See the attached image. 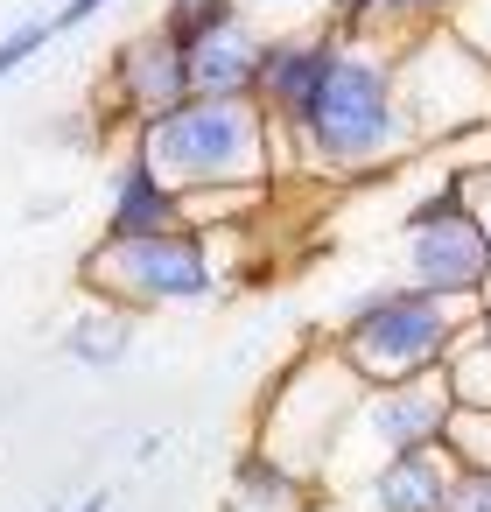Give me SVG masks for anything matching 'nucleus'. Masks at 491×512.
<instances>
[{
	"mask_svg": "<svg viewBox=\"0 0 491 512\" xmlns=\"http://www.w3.org/2000/svg\"><path fill=\"white\" fill-rule=\"evenodd\" d=\"M281 155H288V176H309V183H372V176H393L414 155H428L407 120V99H400L393 50L344 36L323 92L281 134Z\"/></svg>",
	"mask_w": 491,
	"mask_h": 512,
	"instance_id": "obj_1",
	"label": "nucleus"
},
{
	"mask_svg": "<svg viewBox=\"0 0 491 512\" xmlns=\"http://www.w3.org/2000/svg\"><path fill=\"white\" fill-rule=\"evenodd\" d=\"M470 316H477V302H456V295L414 288V281L400 274V281H372V288H358V295L330 316L323 344H330L365 386H400V379H428V372H442V358L463 344Z\"/></svg>",
	"mask_w": 491,
	"mask_h": 512,
	"instance_id": "obj_2",
	"label": "nucleus"
},
{
	"mask_svg": "<svg viewBox=\"0 0 491 512\" xmlns=\"http://www.w3.org/2000/svg\"><path fill=\"white\" fill-rule=\"evenodd\" d=\"M127 141H141V155L176 183V197H197V190H274L288 176L274 120L260 106H239V99H183L176 113L148 120Z\"/></svg>",
	"mask_w": 491,
	"mask_h": 512,
	"instance_id": "obj_3",
	"label": "nucleus"
},
{
	"mask_svg": "<svg viewBox=\"0 0 491 512\" xmlns=\"http://www.w3.org/2000/svg\"><path fill=\"white\" fill-rule=\"evenodd\" d=\"M78 288L92 302L148 316V309H176V302H211L225 288V260H218L211 232H197V225L148 232V239H99L78 267Z\"/></svg>",
	"mask_w": 491,
	"mask_h": 512,
	"instance_id": "obj_4",
	"label": "nucleus"
},
{
	"mask_svg": "<svg viewBox=\"0 0 491 512\" xmlns=\"http://www.w3.org/2000/svg\"><path fill=\"white\" fill-rule=\"evenodd\" d=\"M358 400H365V379L330 344H316L267 386V400H260V449H274L288 470H302L316 484V477L337 470V449L351 435Z\"/></svg>",
	"mask_w": 491,
	"mask_h": 512,
	"instance_id": "obj_5",
	"label": "nucleus"
},
{
	"mask_svg": "<svg viewBox=\"0 0 491 512\" xmlns=\"http://www.w3.org/2000/svg\"><path fill=\"white\" fill-rule=\"evenodd\" d=\"M393 71H400V99L421 148H463L491 134V57L463 29H428L400 43Z\"/></svg>",
	"mask_w": 491,
	"mask_h": 512,
	"instance_id": "obj_6",
	"label": "nucleus"
},
{
	"mask_svg": "<svg viewBox=\"0 0 491 512\" xmlns=\"http://www.w3.org/2000/svg\"><path fill=\"white\" fill-rule=\"evenodd\" d=\"M183 99H197V78H190V50H183L176 36L141 29V36L113 43L106 78H99V106H106L127 134H141V127L162 120V113H176Z\"/></svg>",
	"mask_w": 491,
	"mask_h": 512,
	"instance_id": "obj_7",
	"label": "nucleus"
},
{
	"mask_svg": "<svg viewBox=\"0 0 491 512\" xmlns=\"http://www.w3.org/2000/svg\"><path fill=\"white\" fill-rule=\"evenodd\" d=\"M442 428H449V393H442V379L428 372V379H400V386H365V400H358L344 442H358V449H365V470H372V463H386V456L435 449ZM365 470H358V477H365ZM358 477H351V484H358Z\"/></svg>",
	"mask_w": 491,
	"mask_h": 512,
	"instance_id": "obj_8",
	"label": "nucleus"
},
{
	"mask_svg": "<svg viewBox=\"0 0 491 512\" xmlns=\"http://www.w3.org/2000/svg\"><path fill=\"white\" fill-rule=\"evenodd\" d=\"M400 267H407L414 288H435V295H456V302H484V288H491V239H484V225L463 204V211H449L435 225L400 232Z\"/></svg>",
	"mask_w": 491,
	"mask_h": 512,
	"instance_id": "obj_9",
	"label": "nucleus"
},
{
	"mask_svg": "<svg viewBox=\"0 0 491 512\" xmlns=\"http://www.w3.org/2000/svg\"><path fill=\"white\" fill-rule=\"evenodd\" d=\"M337 50H344V29H337V22L288 29V36H274V43H267L260 113L274 120V134H288V127L309 113V99L323 92V78H330V64H337Z\"/></svg>",
	"mask_w": 491,
	"mask_h": 512,
	"instance_id": "obj_10",
	"label": "nucleus"
},
{
	"mask_svg": "<svg viewBox=\"0 0 491 512\" xmlns=\"http://www.w3.org/2000/svg\"><path fill=\"white\" fill-rule=\"evenodd\" d=\"M456 484H463V463L435 442V449L372 463L351 491H358V512H449L456 505Z\"/></svg>",
	"mask_w": 491,
	"mask_h": 512,
	"instance_id": "obj_11",
	"label": "nucleus"
},
{
	"mask_svg": "<svg viewBox=\"0 0 491 512\" xmlns=\"http://www.w3.org/2000/svg\"><path fill=\"white\" fill-rule=\"evenodd\" d=\"M176 225H190L176 183L141 155V141H127L113 162V183H106V232L99 239H148V232H176Z\"/></svg>",
	"mask_w": 491,
	"mask_h": 512,
	"instance_id": "obj_12",
	"label": "nucleus"
},
{
	"mask_svg": "<svg viewBox=\"0 0 491 512\" xmlns=\"http://www.w3.org/2000/svg\"><path fill=\"white\" fill-rule=\"evenodd\" d=\"M463 8L470 0H323V22H337L358 43L400 50V43L428 36V29H456Z\"/></svg>",
	"mask_w": 491,
	"mask_h": 512,
	"instance_id": "obj_13",
	"label": "nucleus"
},
{
	"mask_svg": "<svg viewBox=\"0 0 491 512\" xmlns=\"http://www.w3.org/2000/svg\"><path fill=\"white\" fill-rule=\"evenodd\" d=\"M267 43L253 22H232L225 36H211L204 50H190V78H197V99H239V106H260V78H267Z\"/></svg>",
	"mask_w": 491,
	"mask_h": 512,
	"instance_id": "obj_14",
	"label": "nucleus"
},
{
	"mask_svg": "<svg viewBox=\"0 0 491 512\" xmlns=\"http://www.w3.org/2000/svg\"><path fill=\"white\" fill-rule=\"evenodd\" d=\"M127 351H134V316L113 309V302H85L64 330V358L85 365V372H113Z\"/></svg>",
	"mask_w": 491,
	"mask_h": 512,
	"instance_id": "obj_15",
	"label": "nucleus"
},
{
	"mask_svg": "<svg viewBox=\"0 0 491 512\" xmlns=\"http://www.w3.org/2000/svg\"><path fill=\"white\" fill-rule=\"evenodd\" d=\"M232 491H239V505H246V512H302L316 484H309L302 470H288L274 449H260V442H253V449L239 456V470H232Z\"/></svg>",
	"mask_w": 491,
	"mask_h": 512,
	"instance_id": "obj_16",
	"label": "nucleus"
},
{
	"mask_svg": "<svg viewBox=\"0 0 491 512\" xmlns=\"http://www.w3.org/2000/svg\"><path fill=\"white\" fill-rule=\"evenodd\" d=\"M232 22H246V0H162V15H155V29L176 36L183 50H204Z\"/></svg>",
	"mask_w": 491,
	"mask_h": 512,
	"instance_id": "obj_17",
	"label": "nucleus"
},
{
	"mask_svg": "<svg viewBox=\"0 0 491 512\" xmlns=\"http://www.w3.org/2000/svg\"><path fill=\"white\" fill-rule=\"evenodd\" d=\"M442 393H449V407H491V344L477 337V330H463V344L442 358Z\"/></svg>",
	"mask_w": 491,
	"mask_h": 512,
	"instance_id": "obj_18",
	"label": "nucleus"
},
{
	"mask_svg": "<svg viewBox=\"0 0 491 512\" xmlns=\"http://www.w3.org/2000/svg\"><path fill=\"white\" fill-rule=\"evenodd\" d=\"M442 449H449L463 470H491V407H449Z\"/></svg>",
	"mask_w": 491,
	"mask_h": 512,
	"instance_id": "obj_19",
	"label": "nucleus"
},
{
	"mask_svg": "<svg viewBox=\"0 0 491 512\" xmlns=\"http://www.w3.org/2000/svg\"><path fill=\"white\" fill-rule=\"evenodd\" d=\"M50 43H57V22H50V15H36V22H15L8 36H0V78H15V71H22L36 50H50Z\"/></svg>",
	"mask_w": 491,
	"mask_h": 512,
	"instance_id": "obj_20",
	"label": "nucleus"
},
{
	"mask_svg": "<svg viewBox=\"0 0 491 512\" xmlns=\"http://www.w3.org/2000/svg\"><path fill=\"white\" fill-rule=\"evenodd\" d=\"M456 176H463V204H470V218H477L484 239H491V155H484V162H463ZM484 295H491V288H484Z\"/></svg>",
	"mask_w": 491,
	"mask_h": 512,
	"instance_id": "obj_21",
	"label": "nucleus"
},
{
	"mask_svg": "<svg viewBox=\"0 0 491 512\" xmlns=\"http://www.w3.org/2000/svg\"><path fill=\"white\" fill-rule=\"evenodd\" d=\"M449 512H491V470H463L456 484V505Z\"/></svg>",
	"mask_w": 491,
	"mask_h": 512,
	"instance_id": "obj_22",
	"label": "nucleus"
},
{
	"mask_svg": "<svg viewBox=\"0 0 491 512\" xmlns=\"http://www.w3.org/2000/svg\"><path fill=\"white\" fill-rule=\"evenodd\" d=\"M456 29H463V36H470V43L491 57V0H470V8L456 15Z\"/></svg>",
	"mask_w": 491,
	"mask_h": 512,
	"instance_id": "obj_23",
	"label": "nucleus"
},
{
	"mask_svg": "<svg viewBox=\"0 0 491 512\" xmlns=\"http://www.w3.org/2000/svg\"><path fill=\"white\" fill-rule=\"evenodd\" d=\"M99 8H113V0H64V8H57L50 22H57V36H71V29H85Z\"/></svg>",
	"mask_w": 491,
	"mask_h": 512,
	"instance_id": "obj_24",
	"label": "nucleus"
},
{
	"mask_svg": "<svg viewBox=\"0 0 491 512\" xmlns=\"http://www.w3.org/2000/svg\"><path fill=\"white\" fill-rule=\"evenodd\" d=\"M470 330H477V337H484V344H491V295H484V302H477V316H470Z\"/></svg>",
	"mask_w": 491,
	"mask_h": 512,
	"instance_id": "obj_25",
	"label": "nucleus"
},
{
	"mask_svg": "<svg viewBox=\"0 0 491 512\" xmlns=\"http://www.w3.org/2000/svg\"><path fill=\"white\" fill-rule=\"evenodd\" d=\"M78 512H113V498H106V491H92V498H85Z\"/></svg>",
	"mask_w": 491,
	"mask_h": 512,
	"instance_id": "obj_26",
	"label": "nucleus"
},
{
	"mask_svg": "<svg viewBox=\"0 0 491 512\" xmlns=\"http://www.w3.org/2000/svg\"><path fill=\"white\" fill-rule=\"evenodd\" d=\"M246 8H302V0H246Z\"/></svg>",
	"mask_w": 491,
	"mask_h": 512,
	"instance_id": "obj_27",
	"label": "nucleus"
},
{
	"mask_svg": "<svg viewBox=\"0 0 491 512\" xmlns=\"http://www.w3.org/2000/svg\"><path fill=\"white\" fill-rule=\"evenodd\" d=\"M43 512H57V505H43Z\"/></svg>",
	"mask_w": 491,
	"mask_h": 512,
	"instance_id": "obj_28",
	"label": "nucleus"
}]
</instances>
